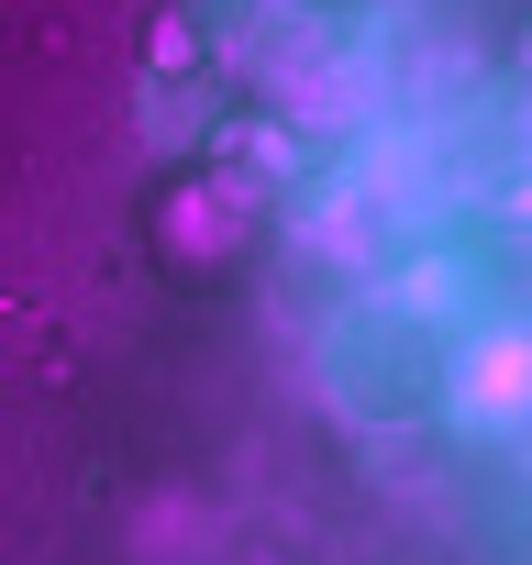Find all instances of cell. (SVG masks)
I'll use <instances>...</instances> for the list:
<instances>
[{
  "label": "cell",
  "mask_w": 532,
  "mask_h": 565,
  "mask_svg": "<svg viewBox=\"0 0 532 565\" xmlns=\"http://www.w3.org/2000/svg\"><path fill=\"white\" fill-rule=\"evenodd\" d=\"M521 56H532V45H521Z\"/></svg>",
  "instance_id": "obj_1"
}]
</instances>
